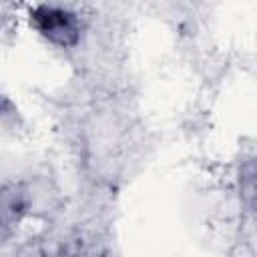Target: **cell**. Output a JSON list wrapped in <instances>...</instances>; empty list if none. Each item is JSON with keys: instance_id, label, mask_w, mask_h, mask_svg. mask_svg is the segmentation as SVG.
<instances>
[{"instance_id": "6da1fadb", "label": "cell", "mask_w": 257, "mask_h": 257, "mask_svg": "<svg viewBox=\"0 0 257 257\" xmlns=\"http://www.w3.org/2000/svg\"><path fill=\"white\" fill-rule=\"evenodd\" d=\"M36 18L42 22V24H40L42 32H46L50 38H60L62 42H66L68 34L74 32L72 18H70V16H64L62 12H60V14H52V12L48 10L46 16H36Z\"/></svg>"}]
</instances>
